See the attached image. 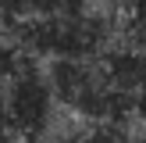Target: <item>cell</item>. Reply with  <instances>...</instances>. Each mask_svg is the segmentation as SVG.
<instances>
[{
	"label": "cell",
	"instance_id": "obj_1",
	"mask_svg": "<svg viewBox=\"0 0 146 143\" xmlns=\"http://www.w3.org/2000/svg\"><path fill=\"white\" fill-rule=\"evenodd\" d=\"M4 111H7V125H11L18 143H39L43 136L54 129V93H50L46 72L43 64L25 61L11 79L4 82Z\"/></svg>",
	"mask_w": 146,
	"mask_h": 143
},
{
	"label": "cell",
	"instance_id": "obj_2",
	"mask_svg": "<svg viewBox=\"0 0 146 143\" xmlns=\"http://www.w3.org/2000/svg\"><path fill=\"white\" fill-rule=\"evenodd\" d=\"M93 0H0V29H14L25 21H43L57 14H75Z\"/></svg>",
	"mask_w": 146,
	"mask_h": 143
},
{
	"label": "cell",
	"instance_id": "obj_3",
	"mask_svg": "<svg viewBox=\"0 0 146 143\" xmlns=\"http://www.w3.org/2000/svg\"><path fill=\"white\" fill-rule=\"evenodd\" d=\"M64 143H132V140L114 125H86L78 132H71V140H64Z\"/></svg>",
	"mask_w": 146,
	"mask_h": 143
},
{
	"label": "cell",
	"instance_id": "obj_5",
	"mask_svg": "<svg viewBox=\"0 0 146 143\" xmlns=\"http://www.w3.org/2000/svg\"><path fill=\"white\" fill-rule=\"evenodd\" d=\"M132 143H146V132H143V136H139V140H132Z\"/></svg>",
	"mask_w": 146,
	"mask_h": 143
},
{
	"label": "cell",
	"instance_id": "obj_4",
	"mask_svg": "<svg viewBox=\"0 0 146 143\" xmlns=\"http://www.w3.org/2000/svg\"><path fill=\"white\" fill-rule=\"evenodd\" d=\"M0 143H18L11 132V125H7V111H4V93H0Z\"/></svg>",
	"mask_w": 146,
	"mask_h": 143
}]
</instances>
